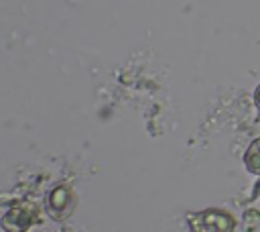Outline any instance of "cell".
<instances>
[{
	"mask_svg": "<svg viewBox=\"0 0 260 232\" xmlns=\"http://www.w3.org/2000/svg\"><path fill=\"white\" fill-rule=\"evenodd\" d=\"M244 163H246L248 171L260 173V138H256V140L248 147V151H246V155H244Z\"/></svg>",
	"mask_w": 260,
	"mask_h": 232,
	"instance_id": "cell-1",
	"label": "cell"
},
{
	"mask_svg": "<svg viewBox=\"0 0 260 232\" xmlns=\"http://www.w3.org/2000/svg\"><path fill=\"white\" fill-rule=\"evenodd\" d=\"M254 102H256V106L260 108V85H258L256 92H254Z\"/></svg>",
	"mask_w": 260,
	"mask_h": 232,
	"instance_id": "cell-2",
	"label": "cell"
}]
</instances>
